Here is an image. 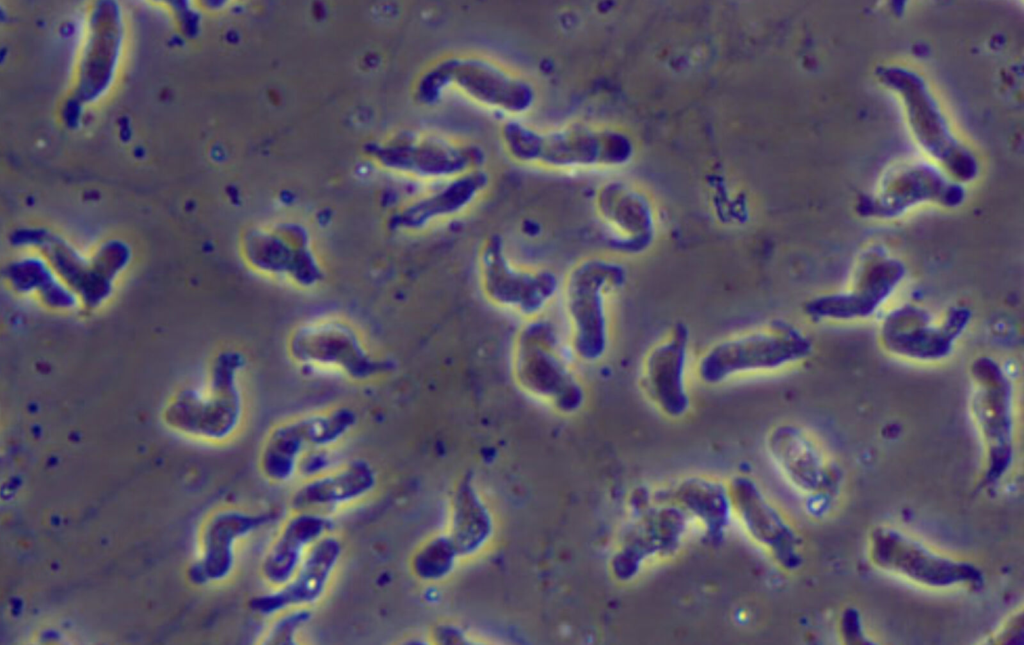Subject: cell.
I'll list each match as a JSON object with an SVG mask.
<instances>
[{
  "label": "cell",
  "mask_w": 1024,
  "mask_h": 645,
  "mask_svg": "<svg viewBox=\"0 0 1024 645\" xmlns=\"http://www.w3.org/2000/svg\"><path fill=\"white\" fill-rule=\"evenodd\" d=\"M504 152L515 163L557 173H580L623 165L630 157L621 136L583 122L537 127L508 119L500 129Z\"/></svg>",
  "instance_id": "obj_1"
},
{
  "label": "cell",
  "mask_w": 1024,
  "mask_h": 645,
  "mask_svg": "<svg viewBox=\"0 0 1024 645\" xmlns=\"http://www.w3.org/2000/svg\"><path fill=\"white\" fill-rule=\"evenodd\" d=\"M626 281L625 266L602 255L577 260L561 279L565 338L577 361L594 364L606 355L611 337V303Z\"/></svg>",
  "instance_id": "obj_2"
},
{
  "label": "cell",
  "mask_w": 1024,
  "mask_h": 645,
  "mask_svg": "<svg viewBox=\"0 0 1024 645\" xmlns=\"http://www.w3.org/2000/svg\"><path fill=\"white\" fill-rule=\"evenodd\" d=\"M565 335L543 316L524 321L510 353L511 375L529 398L561 414L579 411L586 401L583 381Z\"/></svg>",
  "instance_id": "obj_3"
},
{
  "label": "cell",
  "mask_w": 1024,
  "mask_h": 645,
  "mask_svg": "<svg viewBox=\"0 0 1024 645\" xmlns=\"http://www.w3.org/2000/svg\"><path fill=\"white\" fill-rule=\"evenodd\" d=\"M812 352L813 342L807 333L777 319L717 341L699 357L696 372L705 384L718 385L741 375L794 366Z\"/></svg>",
  "instance_id": "obj_4"
},
{
  "label": "cell",
  "mask_w": 1024,
  "mask_h": 645,
  "mask_svg": "<svg viewBox=\"0 0 1024 645\" xmlns=\"http://www.w3.org/2000/svg\"><path fill=\"white\" fill-rule=\"evenodd\" d=\"M423 83L428 101L455 95L509 120L529 112L536 99L535 89L525 77L498 61L473 54L441 59Z\"/></svg>",
  "instance_id": "obj_5"
},
{
  "label": "cell",
  "mask_w": 1024,
  "mask_h": 645,
  "mask_svg": "<svg viewBox=\"0 0 1024 645\" xmlns=\"http://www.w3.org/2000/svg\"><path fill=\"white\" fill-rule=\"evenodd\" d=\"M969 378L968 409L984 449V481L995 484L1014 460L1015 387L1005 367L990 356L972 361Z\"/></svg>",
  "instance_id": "obj_6"
},
{
  "label": "cell",
  "mask_w": 1024,
  "mask_h": 645,
  "mask_svg": "<svg viewBox=\"0 0 1024 645\" xmlns=\"http://www.w3.org/2000/svg\"><path fill=\"white\" fill-rule=\"evenodd\" d=\"M476 275L480 292L490 305L524 321L542 317L560 293L561 279L556 272L516 262L496 234L479 246Z\"/></svg>",
  "instance_id": "obj_7"
},
{
  "label": "cell",
  "mask_w": 1024,
  "mask_h": 645,
  "mask_svg": "<svg viewBox=\"0 0 1024 645\" xmlns=\"http://www.w3.org/2000/svg\"><path fill=\"white\" fill-rule=\"evenodd\" d=\"M972 321L965 305H952L937 315L906 302L888 309L878 327V340L890 356L915 364H936L948 359Z\"/></svg>",
  "instance_id": "obj_8"
},
{
  "label": "cell",
  "mask_w": 1024,
  "mask_h": 645,
  "mask_svg": "<svg viewBox=\"0 0 1024 645\" xmlns=\"http://www.w3.org/2000/svg\"><path fill=\"white\" fill-rule=\"evenodd\" d=\"M906 277L905 263L875 244L860 255L845 288L811 297L803 304V313L814 322L868 320L886 307Z\"/></svg>",
  "instance_id": "obj_9"
},
{
  "label": "cell",
  "mask_w": 1024,
  "mask_h": 645,
  "mask_svg": "<svg viewBox=\"0 0 1024 645\" xmlns=\"http://www.w3.org/2000/svg\"><path fill=\"white\" fill-rule=\"evenodd\" d=\"M290 358L298 365L333 371L357 382L375 379L389 368L375 356L358 329L336 316H319L300 323L287 341Z\"/></svg>",
  "instance_id": "obj_10"
},
{
  "label": "cell",
  "mask_w": 1024,
  "mask_h": 645,
  "mask_svg": "<svg viewBox=\"0 0 1024 645\" xmlns=\"http://www.w3.org/2000/svg\"><path fill=\"white\" fill-rule=\"evenodd\" d=\"M868 551L878 569L923 587L949 589L981 581L974 565L943 555L897 528L873 529Z\"/></svg>",
  "instance_id": "obj_11"
},
{
  "label": "cell",
  "mask_w": 1024,
  "mask_h": 645,
  "mask_svg": "<svg viewBox=\"0 0 1024 645\" xmlns=\"http://www.w3.org/2000/svg\"><path fill=\"white\" fill-rule=\"evenodd\" d=\"M357 413L337 406L297 416L276 425L268 433L259 455V468L270 482L282 484L298 472L302 456L315 448H331L356 426Z\"/></svg>",
  "instance_id": "obj_12"
},
{
  "label": "cell",
  "mask_w": 1024,
  "mask_h": 645,
  "mask_svg": "<svg viewBox=\"0 0 1024 645\" xmlns=\"http://www.w3.org/2000/svg\"><path fill=\"white\" fill-rule=\"evenodd\" d=\"M242 253L255 273L300 289H313L324 279L315 243L300 228L254 229L245 236Z\"/></svg>",
  "instance_id": "obj_13"
},
{
  "label": "cell",
  "mask_w": 1024,
  "mask_h": 645,
  "mask_svg": "<svg viewBox=\"0 0 1024 645\" xmlns=\"http://www.w3.org/2000/svg\"><path fill=\"white\" fill-rule=\"evenodd\" d=\"M485 161L486 154L478 144L439 132L406 138L388 158L396 172L432 185L484 168Z\"/></svg>",
  "instance_id": "obj_14"
},
{
  "label": "cell",
  "mask_w": 1024,
  "mask_h": 645,
  "mask_svg": "<svg viewBox=\"0 0 1024 645\" xmlns=\"http://www.w3.org/2000/svg\"><path fill=\"white\" fill-rule=\"evenodd\" d=\"M885 75L905 97L921 147L957 182L973 180L978 173L976 158L952 136L919 79L903 71Z\"/></svg>",
  "instance_id": "obj_15"
},
{
  "label": "cell",
  "mask_w": 1024,
  "mask_h": 645,
  "mask_svg": "<svg viewBox=\"0 0 1024 645\" xmlns=\"http://www.w3.org/2000/svg\"><path fill=\"white\" fill-rule=\"evenodd\" d=\"M690 332L675 323L647 353L642 368L646 395L666 416L680 418L690 409L687 385Z\"/></svg>",
  "instance_id": "obj_16"
},
{
  "label": "cell",
  "mask_w": 1024,
  "mask_h": 645,
  "mask_svg": "<svg viewBox=\"0 0 1024 645\" xmlns=\"http://www.w3.org/2000/svg\"><path fill=\"white\" fill-rule=\"evenodd\" d=\"M728 489L731 509L749 536L783 566H798L799 538L758 484L749 477L736 476Z\"/></svg>",
  "instance_id": "obj_17"
},
{
  "label": "cell",
  "mask_w": 1024,
  "mask_h": 645,
  "mask_svg": "<svg viewBox=\"0 0 1024 645\" xmlns=\"http://www.w3.org/2000/svg\"><path fill=\"white\" fill-rule=\"evenodd\" d=\"M342 554L338 537L327 534L307 552L293 577L274 591L251 598L250 610L262 616L318 602L329 586Z\"/></svg>",
  "instance_id": "obj_18"
},
{
  "label": "cell",
  "mask_w": 1024,
  "mask_h": 645,
  "mask_svg": "<svg viewBox=\"0 0 1024 645\" xmlns=\"http://www.w3.org/2000/svg\"><path fill=\"white\" fill-rule=\"evenodd\" d=\"M963 195L960 185L947 180L943 173L925 164L915 163L889 174L876 194L862 206L867 215L894 218L926 201L957 205Z\"/></svg>",
  "instance_id": "obj_19"
},
{
  "label": "cell",
  "mask_w": 1024,
  "mask_h": 645,
  "mask_svg": "<svg viewBox=\"0 0 1024 645\" xmlns=\"http://www.w3.org/2000/svg\"><path fill=\"white\" fill-rule=\"evenodd\" d=\"M594 204L614 248L636 255L651 247L656 235L653 213L634 188L622 182L605 183L596 192Z\"/></svg>",
  "instance_id": "obj_20"
},
{
  "label": "cell",
  "mask_w": 1024,
  "mask_h": 645,
  "mask_svg": "<svg viewBox=\"0 0 1024 645\" xmlns=\"http://www.w3.org/2000/svg\"><path fill=\"white\" fill-rule=\"evenodd\" d=\"M767 449L785 479L799 492L815 495L830 482V469L818 441L804 428L781 424L767 438Z\"/></svg>",
  "instance_id": "obj_21"
},
{
  "label": "cell",
  "mask_w": 1024,
  "mask_h": 645,
  "mask_svg": "<svg viewBox=\"0 0 1024 645\" xmlns=\"http://www.w3.org/2000/svg\"><path fill=\"white\" fill-rule=\"evenodd\" d=\"M489 174L480 168L434 185L427 194L410 203L401 213L400 227L418 232L462 215L486 192Z\"/></svg>",
  "instance_id": "obj_22"
},
{
  "label": "cell",
  "mask_w": 1024,
  "mask_h": 645,
  "mask_svg": "<svg viewBox=\"0 0 1024 645\" xmlns=\"http://www.w3.org/2000/svg\"><path fill=\"white\" fill-rule=\"evenodd\" d=\"M377 480V472L369 461L353 459L306 479L291 496V507L295 511H315L351 504L368 496Z\"/></svg>",
  "instance_id": "obj_23"
},
{
  "label": "cell",
  "mask_w": 1024,
  "mask_h": 645,
  "mask_svg": "<svg viewBox=\"0 0 1024 645\" xmlns=\"http://www.w3.org/2000/svg\"><path fill=\"white\" fill-rule=\"evenodd\" d=\"M296 512L284 523L261 562L262 578L276 588L293 577L309 549L332 527V520L323 514Z\"/></svg>",
  "instance_id": "obj_24"
},
{
  "label": "cell",
  "mask_w": 1024,
  "mask_h": 645,
  "mask_svg": "<svg viewBox=\"0 0 1024 645\" xmlns=\"http://www.w3.org/2000/svg\"><path fill=\"white\" fill-rule=\"evenodd\" d=\"M266 522L260 514L228 510L218 514L207 532L206 572L210 579L220 580L233 570L237 543Z\"/></svg>",
  "instance_id": "obj_25"
},
{
  "label": "cell",
  "mask_w": 1024,
  "mask_h": 645,
  "mask_svg": "<svg viewBox=\"0 0 1024 645\" xmlns=\"http://www.w3.org/2000/svg\"><path fill=\"white\" fill-rule=\"evenodd\" d=\"M675 499L691 513L706 520H720L731 509L728 485L707 477H690L682 481L676 488Z\"/></svg>",
  "instance_id": "obj_26"
},
{
  "label": "cell",
  "mask_w": 1024,
  "mask_h": 645,
  "mask_svg": "<svg viewBox=\"0 0 1024 645\" xmlns=\"http://www.w3.org/2000/svg\"><path fill=\"white\" fill-rule=\"evenodd\" d=\"M288 611L282 618L276 620L269 630L267 644H293L296 633L311 619V613L305 607Z\"/></svg>",
  "instance_id": "obj_27"
},
{
  "label": "cell",
  "mask_w": 1024,
  "mask_h": 645,
  "mask_svg": "<svg viewBox=\"0 0 1024 645\" xmlns=\"http://www.w3.org/2000/svg\"><path fill=\"white\" fill-rule=\"evenodd\" d=\"M333 469V455L330 448H315L307 451L300 459L297 474L310 479Z\"/></svg>",
  "instance_id": "obj_28"
}]
</instances>
